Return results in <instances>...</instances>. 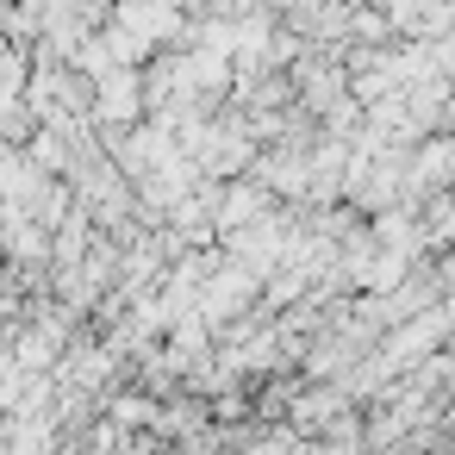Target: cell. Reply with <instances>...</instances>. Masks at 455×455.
<instances>
[{
	"mask_svg": "<svg viewBox=\"0 0 455 455\" xmlns=\"http://www.w3.org/2000/svg\"><path fill=\"white\" fill-rule=\"evenodd\" d=\"M100 113H107V119H132V113H138L132 76H107V82H100Z\"/></svg>",
	"mask_w": 455,
	"mask_h": 455,
	"instance_id": "6da1fadb",
	"label": "cell"
}]
</instances>
